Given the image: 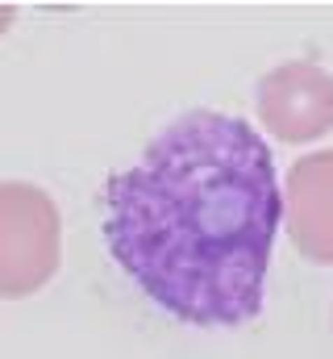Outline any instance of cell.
<instances>
[{
	"mask_svg": "<svg viewBox=\"0 0 333 359\" xmlns=\"http://www.w3.org/2000/svg\"><path fill=\"white\" fill-rule=\"evenodd\" d=\"M283 230L304 259L333 264V151H313L292 163L283 184Z\"/></svg>",
	"mask_w": 333,
	"mask_h": 359,
	"instance_id": "277c9868",
	"label": "cell"
},
{
	"mask_svg": "<svg viewBox=\"0 0 333 359\" xmlns=\"http://www.w3.org/2000/svg\"><path fill=\"white\" fill-rule=\"evenodd\" d=\"M63 222L55 201L25 180H0V297H34L59 271Z\"/></svg>",
	"mask_w": 333,
	"mask_h": 359,
	"instance_id": "7a4b0ae2",
	"label": "cell"
},
{
	"mask_svg": "<svg viewBox=\"0 0 333 359\" xmlns=\"http://www.w3.org/2000/svg\"><path fill=\"white\" fill-rule=\"evenodd\" d=\"M13 17H17V8H13V4H0V38H4V29L13 25Z\"/></svg>",
	"mask_w": 333,
	"mask_h": 359,
	"instance_id": "5b68a950",
	"label": "cell"
},
{
	"mask_svg": "<svg viewBox=\"0 0 333 359\" xmlns=\"http://www.w3.org/2000/svg\"><path fill=\"white\" fill-rule=\"evenodd\" d=\"M254 100L279 142H313L333 130V76L317 63H279L258 80Z\"/></svg>",
	"mask_w": 333,
	"mask_h": 359,
	"instance_id": "3957f363",
	"label": "cell"
},
{
	"mask_svg": "<svg viewBox=\"0 0 333 359\" xmlns=\"http://www.w3.org/2000/svg\"><path fill=\"white\" fill-rule=\"evenodd\" d=\"M283 196L262 134L229 113L175 117L104 184V243L121 271L187 326H242L262 309Z\"/></svg>",
	"mask_w": 333,
	"mask_h": 359,
	"instance_id": "6da1fadb",
	"label": "cell"
}]
</instances>
